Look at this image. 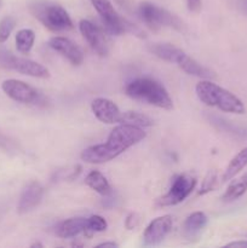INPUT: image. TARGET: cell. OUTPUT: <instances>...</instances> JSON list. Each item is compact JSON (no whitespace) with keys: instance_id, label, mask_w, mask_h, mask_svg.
<instances>
[{"instance_id":"1","label":"cell","mask_w":247,"mask_h":248,"mask_svg":"<svg viewBox=\"0 0 247 248\" xmlns=\"http://www.w3.org/2000/svg\"><path fill=\"white\" fill-rule=\"evenodd\" d=\"M145 137L147 133L142 127L119 124L113 128L106 143L86 148L81 152L80 157L87 164H104L118 157Z\"/></svg>"},{"instance_id":"2","label":"cell","mask_w":247,"mask_h":248,"mask_svg":"<svg viewBox=\"0 0 247 248\" xmlns=\"http://www.w3.org/2000/svg\"><path fill=\"white\" fill-rule=\"evenodd\" d=\"M195 92L201 103L207 107L217 108L224 113L237 114V115L245 114L246 111L245 104L236 94L211 81L210 79L201 80L196 85Z\"/></svg>"},{"instance_id":"3","label":"cell","mask_w":247,"mask_h":248,"mask_svg":"<svg viewBox=\"0 0 247 248\" xmlns=\"http://www.w3.org/2000/svg\"><path fill=\"white\" fill-rule=\"evenodd\" d=\"M126 94L136 101L154 106L156 108L171 110L173 102L164 85L152 78H138L126 85Z\"/></svg>"},{"instance_id":"4","label":"cell","mask_w":247,"mask_h":248,"mask_svg":"<svg viewBox=\"0 0 247 248\" xmlns=\"http://www.w3.org/2000/svg\"><path fill=\"white\" fill-rule=\"evenodd\" d=\"M29 12L53 33L67 31L74 28L69 14L61 5L44 0H33L28 4Z\"/></svg>"},{"instance_id":"5","label":"cell","mask_w":247,"mask_h":248,"mask_svg":"<svg viewBox=\"0 0 247 248\" xmlns=\"http://www.w3.org/2000/svg\"><path fill=\"white\" fill-rule=\"evenodd\" d=\"M90 1L101 17L102 23H103L107 33L111 34V35L133 33L138 34V36H143L139 29L136 28L132 23L126 21L116 12L110 0H90Z\"/></svg>"},{"instance_id":"6","label":"cell","mask_w":247,"mask_h":248,"mask_svg":"<svg viewBox=\"0 0 247 248\" xmlns=\"http://www.w3.org/2000/svg\"><path fill=\"white\" fill-rule=\"evenodd\" d=\"M138 15L140 19L152 29H157L161 27H170L178 31L184 29L183 22L176 15L153 2H140L138 6Z\"/></svg>"},{"instance_id":"7","label":"cell","mask_w":247,"mask_h":248,"mask_svg":"<svg viewBox=\"0 0 247 248\" xmlns=\"http://www.w3.org/2000/svg\"><path fill=\"white\" fill-rule=\"evenodd\" d=\"M0 67L28 75V77L38 78V79L50 78V72L45 65L29 58L18 57L10 50L5 48L4 46H0Z\"/></svg>"},{"instance_id":"8","label":"cell","mask_w":247,"mask_h":248,"mask_svg":"<svg viewBox=\"0 0 247 248\" xmlns=\"http://www.w3.org/2000/svg\"><path fill=\"white\" fill-rule=\"evenodd\" d=\"M1 90L9 98L22 104H39L43 99V96L35 87L17 79L2 81Z\"/></svg>"},{"instance_id":"9","label":"cell","mask_w":247,"mask_h":248,"mask_svg":"<svg viewBox=\"0 0 247 248\" xmlns=\"http://www.w3.org/2000/svg\"><path fill=\"white\" fill-rule=\"evenodd\" d=\"M196 186V178L191 174L183 173L174 178L171 188L160 199L161 206H176L189 198Z\"/></svg>"},{"instance_id":"10","label":"cell","mask_w":247,"mask_h":248,"mask_svg":"<svg viewBox=\"0 0 247 248\" xmlns=\"http://www.w3.org/2000/svg\"><path fill=\"white\" fill-rule=\"evenodd\" d=\"M79 29L81 35L90 45V47L101 57H106L109 52L108 40L99 27L89 19H81L79 22Z\"/></svg>"},{"instance_id":"11","label":"cell","mask_w":247,"mask_h":248,"mask_svg":"<svg viewBox=\"0 0 247 248\" xmlns=\"http://www.w3.org/2000/svg\"><path fill=\"white\" fill-rule=\"evenodd\" d=\"M173 220L171 216H161L149 223L143 234V244L145 246H156L161 244L172 230Z\"/></svg>"},{"instance_id":"12","label":"cell","mask_w":247,"mask_h":248,"mask_svg":"<svg viewBox=\"0 0 247 248\" xmlns=\"http://www.w3.org/2000/svg\"><path fill=\"white\" fill-rule=\"evenodd\" d=\"M91 110L97 118V120L107 124V125L120 123L121 114H123V111L119 109V107L111 99L103 98V97H98V98L92 101Z\"/></svg>"},{"instance_id":"13","label":"cell","mask_w":247,"mask_h":248,"mask_svg":"<svg viewBox=\"0 0 247 248\" xmlns=\"http://www.w3.org/2000/svg\"><path fill=\"white\" fill-rule=\"evenodd\" d=\"M44 196V186L40 182L31 181L27 184L22 190L19 196L18 205H17V212L19 215H24L40 205Z\"/></svg>"},{"instance_id":"14","label":"cell","mask_w":247,"mask_h":248,"mask_svg":"<svg viewBox=\"0 0 247 248\" xmlns=\"http://www.w3.org/2000/svg\"><path fill=\"white\" fill-rule=\"evenodd\" d=\"M48 46L61 56L67 58L73 65H80L84 62V52L70 39L64 36H53L48 40Z\"/></svg>"},{"instance_id":"15","label":"cell","mask_w":247,"mask_h":248,"mask_svg":"<svg viewBox=\"0 0 247 248\" xmlns=\"http://www.w3.org/2000/svg\"><path fill=\"white\" fill-rule=\"evenodd\" d=\"M148 51L155 57L165 61L169 63H176L178 64L179 61L182 60L186 52H184L182 48L167 43H154L148 45Z\"/></svg>"},{"instance_id":"16","label":"cell","mask_w":247,"mask_h":248,"mask_svg":"<svg viewBox=\"0 0 247 248\" xmlns=\"http://www.w3.org/2000/svg\"><path fill=\"white\" fill-rule=\"evenodd\" d=\"M87 229V218L75 217L65 219L61 222L56 228V235L62 239H69V237L77 236L81 232H86Z\"/></svg>"},{"instance_id":"17","label":"cell","mask_w":247,"mask_h":248,"mask_svg":"<svg viewBox=\"0 0 247 248\" xmlns=\"http://www.w3.org/2000/svg\"><path fill=\"white\" fill-rule=\"evenodd\" d=\"M183 72H185L186 74L193 75V77L201 78V79H211V78H215V73L211 69H208L207 67L202 65L201 63H199L198 61L194 60L193 57L185 53V55L182 57V60L179 61L178 64Z\"/></svg>"},{"instance_id":"18","label":"cell","mask_w":247,"mask_h":248,"mask_svg":"<svg viewBox=\"0 0 247 248\" xmlns=\"http://www.w3.org/2000/svg\"><path fill=\"white\" fill-rule=\"evenodd\" d=\"M208 218L203 212H194L186 217L183 224V235L186 239L198 236L207 225Z\"/></svg>"},{"instance_id":"19","label":"cell","mask_w":247,"mask_h":248,"mask_svg":"<svg viewBox=\"0 0 247 248\" xmlns=\"http://www.w3.org/2000/svg\"><path fill=\"white\" fill-rule=\"evenodd\" d=\"M247 191V172L246 173L241 174L237 178H232L230 184L228 186L227 190L223 194L222 200L224 202H232V201L237 200L245 195Z\"/></svg>"},{"instance_id":"20","label":"cell","mask_w":247,"mask_h":248,"mask_svg":"<svg viewBox=\"0 0 247 248\" xmlns=\"http://www.w3.org/2000/svg\"><path fill=\"white\" fill-rule=\"evenodd\" d=\"M247 166V147L240 150L228 164L224 173L222 176L223 182H229L237 176Z\"/></svg>"},{"instance_id":"21","label":"cell","mask_w":247,"mask_h":248,"mask_svg":"<svg viewBox=\"0 0 247 248\" xmlns=\"http://www.w3.org/2000/svg\"><path fill=\"white\" fill-rule=\"evenodd\" d=\"M85 184L99 195L108 196L111 194V188L106 177L99 171H91L85 178Z\"/></svg>"},{"instance_id":"22","label":"cell","mask_w":247,"mask_h":248,"mask_svg":"<svg viewBox=\"0 0 247 248\" xmlns=\"http://www.w3.org/2000/svg\"><path fill=\"white\" fill-rule=\"evenodd\" d=\"M34 41H35V33L34 31L28 28H23L17 31L15 43H16V48L21 53H29L33 48Z\"/></svg>"},{"instance_id":"23","label":"cell","mask_w":247,"mask_h":248,"mask_svg":"<svg viewBox=\"0 0 247 248\" xmlns=\"http://www.w3.org/2000/svg\"><path fill=\"white\" fill-rule=\"evenodd\" d=\"M119 124H127V125L137 126V127H150L153 125V120L148 115L138 111L128 110L124 111L121 114L120 123Z\"/></svg>"},{"instance_id":"24","label":"cell","mask_w":247,"mask_h":248,"mask_svg":"<svg viewBox=\"0 0 247 248\" xmlns=\"http://www.w3.org/2000/svg\"><path fill=\"white\" fill-rule=\"evenodd\" d=\"M107 228H108V223H107V220L104 219L102 216H90V217L87 218V229L85 234H86L87 236H91L94 232H106Z\"/></svg>"},{"instance_id":"25","label":"cell","mask_w":247,"mask_h":248,"mask_svg":"<svg viewBox=\"0 0 247 248\" xmlns=\"http://www.w3.org/2000/svg\"><path fill=\"white\" fill-rule=\"evenodd\" d=\"M16 26V21L12 17L6 16L0 21V44H4L11 35Z\"/></svg>"},{"instance_id":"26","label":"cell","mask_w":247,"mask_h":248,"mask_svg":"<svg viewBox=\"0 0 247 248\" xmlns=\"http://www.w3.org/2000/svg\"><path fill=\"white\" fill-rule=\"evenodd\" d=\"M216 186H217V172L215 170H212V171H208L205 178H203L202 183H201L200 191H199V195L210 193V191H212L216 188Z\"/></svg>"},{"instance_id":"27","label":"cell","mask_w":247,"mask_h":248,"mask_svg":"<svg viewBox=\"0 0 247 248\" xmlns=\"http://www.w3.org/2000/svg\"><path fill=\"white\" fill-rule=\"evenodd\" d=\"M186 6L190 12L198 14L202 7V0H186Z\"/></svg>"},{"instance_id":"28","label":"cell","mask_w":247,"mask_h":248,"mask_svg":"<svg viewBox=\"0 0 247 248\" xmlns=\"http://www.w3.org/2000/svg\"><path fill=\"white\" fill-rule=\"evenodd\" d=\"M138 223V219H137V216L135 215V213H131V215L127 216V218H126V228L127 229H133V228L137 225Z\"/></svg>"},{"instance_id":"29","label":"cell","mask_w":247,"mask_h":248,"mask_svg":"<svg viewBox=\"0 0 247 248\" xmlns=\"http://www.w3.org/2000/svg\"><path fill=\"white\" fill-rule=\"evenodd\" d=\"M12 147V142L7 137H5L2 133H0V148L2 149H10Z\"/></svg>"},{"instance_id":"30","label":"cell","mask_w":247,"mask_h":248,"mask_svg":"<svg viewBox=\"0 0 247 248\" xmlns=\"http://www.w3.org/2000/svg\"><path fill=\"white\" fill-rule=\"evenodd\" d=\"M225 247H230V248H246L247 247V241H246V240H240V241L229 242V244L225 245Z\"/></svg>"},{"instance_id":"31","label":"cell","mask_w":247,"mask_h":248,"mask_svg":"<svg viewBox=\"0 0 247 248\" xmlns=\"http://www.w3.org/2000/svg\"><path fill=\"white\" fill-rule=\"evenodd\" d=\"M119 245L116 244V242H103V244H99V245H97V247H104V248H108V247H110V248H115V247H118Z\"/></svg>"},{"instance_id":"32","label":"cell","mask_w":247,"mask_h":248,"mask_svg":"<svg viewBox=\"0 0 247 248\" xmlns=\"http://www.w3.org/2000/svg\"><path fill=\"white\" fill-rule=\"evenodd\" d=\"M240 7L247 14V0H240Z\"/></svg>"},{"instance_id":"33","label":"cell","mask_w":247,"mask_h":248,"mask_svg":"<svg viewBox=\"0 0 247 248\" xmlns=\"http://www.w3.org/2000/svg\"><path fill=\"white\" fill-rule=\"evenodd\" d=\"M31 248H34V247H43V244H40V242H34L33 245H31Z\"/></svg>"},{"instance_id":"34","label":"cell","mask_w":247,"mask_h":248,"mask_svg":"<svg viewBox=\"0 0 247 248\" xmlns=\"http://www.w3.org/2000/svg\"><path fill=\"white\" fill-rule=\"evenodd\" d=\"M1 5H2V1H1V0H0V7H1Z\"/></svg>"}]
</instances>
